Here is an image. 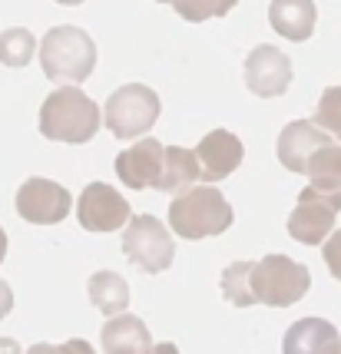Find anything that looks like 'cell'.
<instances>
[{"label": "cell", "mask_w": 341, "mask_h": 354, "mask_svg": "<svg viewBox=\"0 0 341 354\" xmlns=\"http://www.w3.org/2000/svg\"><path fill=\"white\" fill-rule=\"evenodd\" d=\"M199 156V169L205 183H219V179H229L242 159H246V146L242 139L229 133V129H212L209 136H202V142L196 146Z\"/></svg>", "instance_id": "cell-13"}, {"label": "cell", "mask_w": 341, "mask_h": 354, "mask_svg": "<svg viewBox=\"0 0 341 354\" xmlns=\"http://www.w3.org/2000/svg\"><path fill=\"white\" fill-rule=\"evenodd\" d=\"M285 354H341L338 328L325 318H302L295 322L285 338H282Z\"/></svg>", "instance_id": "cell-14"}, {"label": "cell", "mask_w": 341, "mask_h": 354, "mask_svg": "<svg viewBox=\"0 0 341 354\" xmlns=\"http://www.w3.org/2000/svg\"><path fill=\"white\" fill-rule=\"evenodd\" d=\"M338 212H341V189L305 185L298 192L292 216H288V235L295 242H302V245H325L331 239Z\"/></svg>", "instance_id": "cell-6"}, {"label": "cell", "mask_w": 341, "mask_h": 354, "mask_svg": "<svg viewBox=\"0 0 341 354\" xmlns=\"http://www.w3.org/2000/svg\"><path fill=\"white\" fill-rule=\"evenodd\" d=\"M292 83V60L282 53L279 46L259 44L246 57V86L262 100L282 96Z\"/></svg>", "instance_id": "cell-10"}, {"label": "cell", "mask_w": 341, "mask_h": 354, "mask_svg": "<svg viewBox=\"0 0 341 354\" xmlns=\"http://www.w3.org/2000/svg\"><path fill=\"white\" fill-rule=\"evenodd\" d=\"M77 218L86 232H116L133 218L129 202L107 183H90L80 192L77 202Z\"/></svg>", "instance_id": "cell-9"}, {"label": "cell", "mask_w": 341, "mask_h": 354, "mask_svg": "<svg viewBox=\"0 0 341 354\" xmlns=\"http://www.w3.org/2000/svg\"><path fill=\"white\" fill-rule=\"evenodd\" d=\"M0 354H20V344L14 338H0Z\"/></svg>", "instance_id": "cell-27"}, {"label": "cell", "mask_w": 341, "mask_h": 354, "mask_svg": "<svg viewBox=\"0 0 341 354\" xmlns=\"http://www.w3.org/2000/svg\"><path fill=\"white\" fill-rule=\"evenodd\" d=\"M328 142H335V136H328L322 126H315V120H295L279 133V162L288 172L305 176L311 156Z\"/></svg>", "instance_id": "cell-12"}, {"label": "cell", "mask_w": 341, "mask_h": 354, "mask_svg": "<svg viewBox=\"0 0 341 354\" xmlns=\"http://www.w3.org/2000/svg\"><path fill=\"white\" fill-rule=\"evenodd\" d=\"M86 295H90L93 308L103 311L107 318L126 315V308H129V285L116 272H96L90 278V285H86Z\"/></svg>", "instance_id": "cell-17"}, {"label": "cell", "mask_w": 341, "mask_h": 354, "mask_svg": "<svg viewBox=\"0 0 341 354\" xmlns=\"http://www.w3.org/2000/svg\"><path fill=\"white\" fill-rule=\"evenodd\" d=\"M315 17L318 14H315L311 0H272V7H268L272 30L282 33L285 40H295V44L308 40L315 33Z\"/></svg>", "instance_id": "cell-16"}, {"label": "cell", "mask_w": 341, "mask_h": 354, "mask_svg": "<svg viewBox=\"0 0 341 354\" xmlns=\"http://www.w3.org/2000/svg\"><path fill=\"white\" fill-rule=\"evenodd\" d=\"M37 53V40H33L30 30L24 27H10V30L0 33V63L3 66H27Z\"/></svg>", "instance_id": "cell-21"}, {"label": "cell", "mask_w": 341, "mask_h": 354, "mask_svg": "<svg viewBox=\"0 0 341 354\" xmlns=\"http://www.w3.org/2000/svg\"><path fill=\"white\" fill-rule=\"evenodd\" d=\"M169 3L183 20L202 24V20H212V17H225L239 0H169Z\"/></svg>", "instance_id": "cell-22"}, {"label": "cell", "mask_w": 341, "mask_h": 354, "mask_svg": "<svg viewBox=\"0 0 341 354\" xmlns=\"http://www.w3.org/2000/svg\"><path fill=\"white\" fill-rule=\"evenodd\" d=\"M232 218L235 216L229 199L212 185L189 189L169 205V229L179 239H189V242H199V239H209V235H222L232 225Z\"/></svg>", "instance_id": "cell-3"}, {"label": "cell", "mask_w": 341, "mask_h": 354, "mask_svg": "<svg viewBox=\"0 0 341 354\" xmlns=\"http://www.w3.org/2000/svg\"><path fill=\"white\" fill-rule=\"evenodd\" d=\"M14 308V292H10V285L0 278V318H7Z\"/></svg>", "instance_id": "cell-26"}, {"label": "cell", "mask_w": 341, "mask_h": 354, "mask_svg": "<svg viewBox=\"0 0 341 354\" xmlns=\"http://www.w3.org/2000/svg\"><path fill=\"white\" fill-rule=\"evenodd\" d=\"M100 106L80 86H60L40 106V133L53 142H90L100 133Z\"/></svg>", "instance_id": "cell-1"}, {"label": "cell", "mask_w": 341, "mask_h": 354, "mask_svg": "<svg viewBox=\"0 0 341 354\" xmlns=\"http://www.w3.org/2000/svg\"><path fill=\"white\" fill-rule=\"evenodd\" d=\"M27 354H96L93 351V344L90 341H83V338H70L66 344H33Z\"/></svg>", "instance_id": "cell-24"}, {"label": "cell", "mask_w": 341, "mask_h": 354, "mask_svg": "<svg viewBox=\"0 0 341 354\" xmlns=\"http://www.w3.org/2000/svg\"><path fill=\"white\" fill-rule=\"evenodd\" d=\"M308 185H318V189H341V146L338 142H328L318 153L311 156L308 169Z\"/></svg>", "instance_id": "cell-19"}, {"label": "cell", "mask_w": 341, "mask_h": 354, "mask_svg": "<svg viewBox=\"0 0 341 354\" xmlns=\"http://www.w3.org/2000/svg\"><path fill=\"white\" fill-rule=\"evenodd\" d=\"M70 205H73L70 189L44 176H33L17 189V212L33 225H57L70 216Z\"/></svg>", "instance_id": "cell-8"}, {"label": "cell", "mask_w": 341, "mask_h": 354, "mask_svg": "<svg viewBox=\"0 0 341 354\" xmlns=\"http://www.w3.org/2000/svg\"><path fill=\"white\" fill-rule=\"evenodd\" d=\"M7 259V232L0 229V262Z\"/></svg>", "instance_id": "cell-29"}, {"label": "cell", "mask_w": 341, "mask_h": 354, "mask_svg": "<svg viewBox=\"0 0 341 354\" xmlns=\"http://www.w3.org/2000/svg\"><path fill=\"white\" fill-rule=\"evenodd\" d=\"M40 66L53 83H83L96 66L93 37L80 27H53L40 40Z\"/></svg>", "instance_id": "cell-2"}, {"label": "cell", "mask_w": 341, "mask_h": 354, "mask_svg": "<svg viewBox=\"0 0 341 354\" xmlns=\"http://www.w3.org/2000/svg\"><path fill=\"white\" fill-rule=\"evenodd\" d=\"M123 252L140 272L159 275L176 259V242L156 216H133L123 232Z\"/></svg>", "instance_id": "cell-7"}, {"label": "cell", "mask_w": 341, "mask_h": 354, "mask_svg": "<svg viewBox=\"0 0 341 354\" xmlns=\"http://www.w3.org/2000/svg\"><path fill=\"white\" fill-rule=\"evenodd\" d=\"M322 259H325L331 278H338V281H341V229L331 232V239H328L325 248H322Z\"/></svg>", "instance_id": "cell-25"}, {"label": "cell", "mask_w": 341, "mask_h": 354, "mask_svg": "<svg viewBox=\"0 0 341 354\" xmlns=\"http://www.w3.org/2000/svg\"><path fill=\"white\" fill-rule=\"evenodd\" d=\"M163 166H166V146L159 139L146 136L133 142L129 149L116 156V176L126 189H156L163 179Z\"/></svg>", "instance_id": "cell-11"}, {"label": "cell", "mask_w": 341, "mask_h": 354, "mask_svg": "<svg viewBox=\"0 0 341 354\" xmlns=\"http://www.w3.org/2000/svg\"><path fill=\"white\" fill-rule=\"evenodd\" d=\"M100 344L107 354H153V335L136 315H116L103 324Z\"/></svg>", "instance_id": "cell-15"}, {"label": "cell", "mask_w": 341, "mask_h": 354, "mask_svg": "<svg viewBox=\"0 0 341 354\" xmlns=\"http://www.w3.org/2000/svg\"><path fill=\"white\" fill-rule=\"evenodd\" d=\"M57 3H63V7H77V3H83V0H57Z\"/></svg>", "instance_id": "cell-30"}, {"label": "cell", "mask_w": 341, "mask_h": 354, "mask_svg": "<svg viewBox=\"0 0 341 354\" xmlns=\"http://www.w3.org/2000/svg\"><path fill=\"white\" fill-rule=\"evenodd\" d=\"M311 288V275L302 262H295L288 255H265L262 262L252 268V292L259 305L268 308H288L295 301H302Z\"/></svg>", "instance_id": "cell-4"}, {"label": "cell", "mask_w": 341, "mask_h": 354, "mask_svg": "<svg viewBox=\"0 0 341 354\" xmlns=\"http://www.w3.org/2000/svg\"><path fill=\"white\" fill-rule=\"evenodd\" d=\"M315 126H322L328 136H335L341 142V86H328V90L318 96Z\"/></svg>", "instance_id": "cell-23"}, {"label": "cell", "mask_w": 341, "mask_h": 354, "mask_svg": "<svg viewBox=\"0 0 341 354\" xmlns=\"http://www.w3.org/2000/svg\"><path fill=\"white\" fill-rule=\"evenodd\" d=\"M252 268H255V262H232L222 272V292H225V298L232 301L235 308L259 305L255 292H252Z\"/></svg>", "instance_id": "cell-20"}, {"label": "cell", "mask_w": 341, "mask_h": 354, "mask_svg": "<svg viewBox=\"0 0 341 354\" xmlns=\"http://www.w3.org/2000/svg\"><path fill=\"white\" fill-rule=\"evenodd\" d=\"M153 354H179V348L166 341V344H156V348H153Z\"/></svg>", "instance_id": "cell-28"}, {"label": "cell", "mask_w": 341, "mask_h": 354, "mask_svg": "<svg viewBox=\"0 0 341 354\" xmlns=\"http://www.w3.org/2000/svg\"><path fill=\"white\" fill-rule=\"evenodd\" d=\"M159 120V96L146 83H126L109 93L103 106V123L116 139H140Z\"/></svg>", "instance_id": "cell-5"}, {"label": "cell", "mask_w": 341, "mask_h": 354, "mask_svg": "<svg viewBox=\"0 0 341 354\" xmlns=\"http://www.w3.org/2000/svg\"><path fill=\"white\" fill-rule=\"evenodd\" d=\"M202 179L199 169V156L192 149H183V146H166V166H163V179H159V192H179V189H189V185Z\"/></svg>", "instance_id": "cell-18"}]
</instances>
